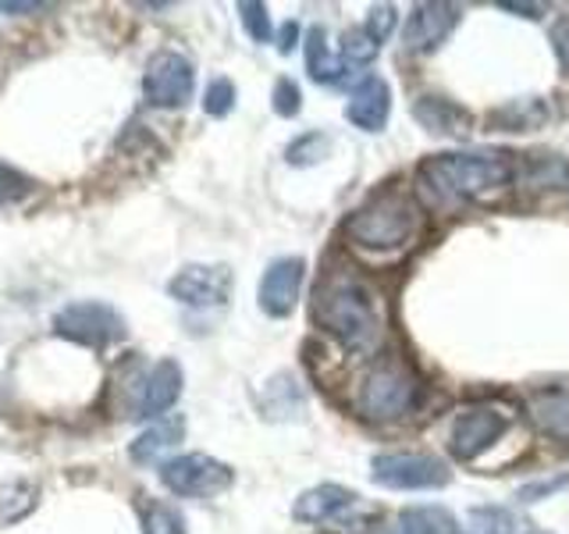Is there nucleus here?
Wrapping results in <instances>:
<instances>
[{
    "label": "nucleus",
    "instance_id": "nucleus-35",
    "mask_svg": "<svg viewBox=\"0 0 569 534\" xmlns=\"http://www.w3.org/2000/svg\"><path fill=\"white\" fill-rule=\"evenodd\" d=\"M296 40H299V26H296V22H284L281 32H278V50H281V53H292Z\"/></svg>",
    "mask_w": 569,
    "mask_h": 534
},
{
    "label": "nucleus",
    "instance_id": "nucleus-23",
    "mask_svg": "<svg viewBox=\"0 0 569 534\" xmlns=\"http://www.w3.org/2000/svg\"><path fill=\"white\" fill-rule=\"evenodd\" d=\"M470 521L480 534H538L530 527V521H523V516L509 506H477L470 513Z\"/></svg>",
    "mask_w": 569,
    "mask_h": 534
},
{
    "label": "nucleus",
    "instance_id": "nucleus-16",
    "mask_svg": "<svg viewBox=\"0 0 569 534\" xmlns=\"http://www.w3.org/2000/svg\"><path fill=\"white\" fill-rule=\"evenodd\" d=\"M527 414L541 435L569 445V388H545L527 399Z\"/></svg>",
    "mask_w": 569,
    "mask_h": 534
},
{
    "label": "nucleus",
    "instance_id": "nucleus-27",
    "mask_svg": "<svg viewBox=\"0 0 569 534\" xmlns=\"http://www.w3.org/2000/svg\"><path fill=\"white\" fill-rule=\"evenodd\" d=\"M239 18H242V29L249 32V40H257V43L271 40V18H267L263 4H257V0H242Z\"/></svg>",
    "mask_w": 569,
    "mask_h": 534
},
{
    "label": "nucleus",
    "instance_id": "nucleus-33",
    "mask_svg": "<svg viewBox=\"0 0 569 534\" xmlns=\"http://www.w3.org/2000/svg\"><path fill=\"white\" fill-rule=\"evenodd\" d=\"M551 50H556L559 68L569 76V14H559L556 22H551Z\"/></svg>",
    "mask_w": 569,
    "mask_h": 534
},
{
    "label": "nucleus",
    "instance_id": "nucleus-28",
    "mask_svg": "<svg viewBox=\"0 0 569 534\" xmlns=\"http://www.w3.org/2000/svg\"><path fill=\"white\" fill-rule=\"evenodd\" d=\"M231 107H236V86H231L228 79H213L203 93V111L210 118H224Z\"/></svg>",
    "mask_w": 569,
    "mask_h": 534
},
{
    "label": "nucleus",
    "instance_id": "nucleus-6",
    "mask_svg": "<svg viewBox=\"0 0 569 534\" xmlns=\"http://www.w3.org/2000/svg\"><path fill=\"white\" fill-rule=\"evenodd\" d=\"M373 485L396 492H423L449 485V467L431 453H381L370 459Z\"/></svg>",
    "mask_w": 569,
    "mask_h": 534
},
{
    "label": "nucleus",
    "instance_id": "nucleus-12",
    "mask_svg": "<svg viewBox=\"0 0 569 534\" xmlns=\"http://www.w3.org/2000/svg\"><path fill=\"white\" fill-rule=\"evenodd\" d=\"M302 275H307L302 257H278L260 278V310L267 317H289L299 303Z\"/></svg>",
    "mask_w": 569,
    "mask_h": 534
},
{
    "label": "nucleus",
    "instance_id": "nucleus-1",
    "mask_svg": "<svg viewBox=\"0 0 569 534\" xmlns=\"http://www.w3.org/2000/svg\"><path fill=\"white\" fill-rule=\"evenodd\" d=\"M417 178L438 204H477L491 200L512 182V160L509 154L491 150L435 154L420 165Z\"/></svg>",
    "mask_w": 569,
    "mask_h": 534
},
{
    "label": "nucleus",
    "instance_id": "nucleus-14",
    "mask_svg": "<svg viewBox=\"0 0 569 534\" xmlns=\"http://www.w3.org/2000/svg\"><path fill=\"white\" fill-rule=\"evenodd\" d=\"M178 396H182V367L174 360H160L139 388L136 417H160L178 403Z\"/></svg>",
    "mask_w": 569,
    "mask_h": 534
},
{
    "label": "nucleus",
    "instance_id": "nucleus-9",
    "mask_svg": "<svg viewBox=\"0 0 569 534\" xmlns=\"http://www.w3.org/2000/svg\"><path fill=\"white\" fill-rule=\"evenodd\" d=\"M168 293L196 310L224 307L231 296V271L224 264H189L168 281Z\"/></svg>",
    "mask_w": 569,
    "mask_h": 534
},
{
    "label": "nucleus",
    "instance_id": "nucleus-2",
    "mask_svg": "<svg viewBox=\"0 0 569 534\" xmlns=\"http://www.w3.org/2000/svg\"><path fill=\"white\" fill-rule=\"evenodd\" d=\"M313 317L320 328L335 335L338 343L352 353H363L378 343V332H381L378 303H373V293L367 285L349 271L328 275L325 285H317Z\"/></svg>",
    "mask_w": 569,
    "mask_h": 534
},
{
    "label": "nucleus",
    "instance_id": "nucleus-4",
    "mask_svg": "<svg viewBox=\"0 0 569 534\" xmlns=\"http://www.w3.org/2000/svg\"><path fill=\"white\" fill-rule=\"evenodd\" d=\"M420 392H423V385L417 378V370L406 364V356L388 353V356H378L360 378V388H356V409H360V417H367V421L388 424V421L413 414L420 403Z\"/></svg>",
    "mask_w": 569,
    "mask_h": 534
},
{
    "label": "nucleus",
    "instance_id": "nucleus-17",
    "mask_svg": "<svg viewBox=\"0 0 569 534\" xmlns=\"http://www.w3.org/2000/svg\"><path fill=\"white\" fill-rule=\"evenodd\" d=\"M186 435V421L182 414H174V417H164V421H157L153 427H147L132 445H129V456L136 463H153L160 459L164 453H171L178 442H182Z\"/></svg>",
    "mask_w": 569,
    "mask_h": 534
},
{
    "label": "nucleus",
    "instance_id": "nucleus-30",
    "mask_svg": "<svg viewBox=\"0 0 569 534\" xmlns=\"http://www.w3.org/2000/svg\"><path fill=\"white\" fill-rule=\"evenodd\" d=\"M562 488H569V471L566 474H551V477H538V481H530V485H520L516 498H520V503H541V498H551Z\"/></svg>",
    "mask_w": 569,
    "mask_h": 534
},
{
    "label": "nucleus",
    "instance_id": "nucleus-25",
    "mask_svg": "<svg viewBox=\"0 0 569 534\" xmlns=\"http://www.w3.org/2000/svg\"><path fill=\"white\" fill-rule=\"evenodd\" d=\"M381 53V43L373 40V36L360 26V29H349L342 36V61L349 65H370L373 58Z\"/></svg>",
    "mask_w": 569,
    "mask_h": 534
},
{
    "label": "nucleus",
    "instance_id": "nucleus-11",
    "mask_svg": "<svg viewBox=\"0 0 569 534\" xmlns=\"http://www.w3.org/2000/svg\"><path fill=\"white\" fill-rule=\"evenodd\" d=\"M462 11L456 4H441V0H431V4H417L406 18L402 29V43L413 53H431L438 50L445 40L452 36V29L459 26Z\"/></svg>",
    "mask_w": 569,
    "mask_h": 534
},
{
    "label": "nucleus",
    "instance_id": "nucleus-21",
    "mask_svg": "<svg viewBox=\"0 0 569 534\" xmlns=\"http://www.w3.org/2000/svg\"><path fill=\"white\" fill-rule=\"evenodd\" d=\"M545 121H548V107L538 97L509 100L488 115V125H495V129H502V132H530V129H541Z\"/></svg>",
    "mask_w": 569,
    "mask_h": 534
},
{
    "label": "nucleus",
    "instance_id": "nucleus-18",
    "mask_svg": "<svg viewBox=\"0 0 569 534\" xmlns=\"http://www.w3.org/2000/svg\"><path fill=\"white\" fill-rule=\"evenodd\" d=\"M452 516L438 506H413L396 513L378 527V534H452Z\"/></svg>",
    "mask_w": 569,
    "mask_h": 534
},
{
    "label": "nucleus",
    "instance_id": "nucleus-13",
    "mask_svg": "<svg viewBox=\"0 0 569 534\" xmlns=\"http://www.w3.org/2000/svg\"><path fill=\"white\" fill-rule=\"evenodd\" d=\"M388 115H391V89L385 79L378 76H367L356 82V89L349 93V103H346V118L356 125V129L363 132H381L388 125Z\"/></svg>",
    "mask_w": 569,
    "mask_h": 534
},
{
    "label": "nucleus",
    "instance_id": "nucleus-26",
    "mask_svg": "<svg viewBox=\"0 0 569 534\" xmlns=\"http://www.w3.org/2000/svg\"><path fill=\"white\" fill-rule=\"evenodd\" d=\"M328 136H320V132H307V136H299L292 147H289V165L296 168H307V165H317L320 157L328 154Z\"/></svg>",
    "mask_w": 569,
    "mask_h": 534
},
{
    "label": "nucleus",
    "instance_id": "nucleus-31",
    "mask_svg": "<svg viewBox=\"0 0 569 534\" xmlns=\"http://www.w3.org/2000/svg\"><path fill=\"white\" fill-rule=\"evenodd\" d=\"M274 111L281 118H296L302 111V93H299V86L292 79H278V86H274Z\"/></svg>",
    "mask_w": 569,
    "mask_h": 534
},
{
    "label": "nucleus",
    "instance_id": "nucleus-24",
    "mask_svg": "<svg viewBox=\"0 0 569 534\" xmlns=\"http://www.w3.org/2000/svg\"><path fill=\"white\" fill-rule=\"evenodd\" d=\"M142 534H186V516L171 503L150 498V503L142 506Z\"/></svg>",
    "mask_w": 569,
    "mask_h": 534
},
{
    "label": "nucleus",
    "instance_id": "nucleus-8",
    "mask_svg": "<svg viewBox=\"0 0 569 534\" xmlns=\"http://www.w3.org/2000/svg\"><path fill=\"white\" fill-rule=\"evenodd\" d=\"M196 71L192 61L178 50H160L150 58L147 76H142V93L150 107H182L192 100Z\"/></svg>",
    "mask_w": 569,
    "mask_h": 534
},
{
    "label": "nucleus",
    "instance_id": "nucleus-15",
    "mask_svg": "<svg viewBox=\"0 0 569 534\" xmlns=\"http://www.w3.org/2000/svg\"><path fill=\"white\" fill-rule=\"evenodd\" d=\"M352 506H356V492L342 485H317L296 498L292 516L299 524H328V521H338V516Z\"/></svg>",
    "mask_w": 569,
    "mask_h": 534
},
{
    "label": "nucleus",
    "instance_id": "nucleus-5",
    "mask_svg": "<svg viewBox=\"0 0 569 534\" xmlns=\"http://www.w3.org/2000/svg\"><path fill=\"white\" fill-rule=\"evenodd\" d=\"M53 335H61L68 343L86 346V349H107L121 343V338L129 335V328H124V317L111 303L76 299V303H68L64 310L53 314Z\"/></svg>",
    "mask_w": 569,
    "mask_h": 534
},
{
    "label": "nucleus",
    "instance_id": "nucleus-3",
    "mask_svg": "<svg viewBox=\"0 0 569 534\" xmlns=\"http://www.w3.org/2000/svg\"><path fill=\"white\" fill-rule=\"evenodd\" d=\"M420 231V207L402 189H385L356 207L346 221V236L360 249H402Z\"/></svg>",
    "mask_w": 569,
    "mask_h": 534
},
{
    "label": "nucleus",
    "instance_id": "nucleus-29",
    "mask_svg": "<svg viewBox=\"0 0 569 534\" xmlns=\"http://www.w3.org/2000/svg\"><path fill=\"white\" fill-rule=\"evenodd\" d=\"M29 192H32V178L0 160V204H18Z\"/></svg>",
    "mask_w": 569,
    "mask_h": 534
},
{
    "label": "nucleus",
    "instance_id": "nucleus-7",
    "mask_svg": "<svg viewBox=\"0 0 569 534\" xmlns=\"http://www.w3.org/2000/svg\"><path fill=\"white\" fill-rule=\"evenodd\" d=\"M160 481H164V488H171L182 498H210V495H221L224 488H231L236 471L207 453H186V456L168 459L164 467H160Z\"/></svg>",
    "mask_w": 569,
    "mask_h": 534
},
{
    "label": "nucleus",
    "instance_id": "nucleus-10",
    "mask_svg": "<svg viewBox=\"0 0 569 534\" xmlns=\"http://www.w3.org/2000/svg\"><path fill=\"white\" fill-rule=\"evenodd\" d=\"M506 427H509V414H502V409H495V406H470V409H462V414L456 417L452 424V456L462 459V463H470L477 459L485 449H491V445L506 435Z\"/></svg>",
    "mask_w": 569,
    "mask_h": 534
},
{
    "label": "nucleus",
    "instance_id": "nucleus-19",
    "mask_svg": "<svg viewBox=\"0 0 569 534\" xmlns=\"http://www.w3.org/2000/svg\"><path fill=\"white\" fill-rule=\"evenodd\" d=\"M413 118L423 125V129L441 132V136L467 132V121H470L462 107H456L452 100H445V97H420L413 103Z\"/></svg>",
    "mask_w": 569,
    "mask_h": 534
},
{
    "label": "nucleus",
    "instance_id": "nucleus-22",
    "mask_svg": "<svg viewBox=\"0 0 569 534\" xmlns=\"http://www.w3.org/2000/svg\"><path fill=\"white\" fill-rule=\"evenodd\" d=\"M307 71H310L313 82H325V86H331V82H338V79L346 76V65L338 61V58H331L328 36H325V29H320V26L307 32Z\"/></svg>",
    "mask_w": 569,
    "mask_h": 534
},
{
    "label": "nucleus",
    "instance_id": "nucleus-32",
    "mask_svg": "<svg viewBox=\"0 0 569 534\" xmlns=\"http://www.w3.org/2000/svg\"><path fill=\"white\" fill-rule=\"evenodd\" d=\"M396 22H399L396 8H391V4H378V8H370V14H367L363 29H367V32H370L378 43H385V40H388V32L396 29Z\"/></svg>",
    "mask_w": 569,
    "mask_h": 534
},
{
    "label": "nucleus",
    "instance_id": "nucleus-34",
    "mask_svg": "<svg viewBox=\"0 0 569 534\" xmlns=\"http://www.w3.org/2000/svg\"><path fill=\"white\" fill-rule=\"evenodd\" d=\"M498 8L512 11V14H523V18H541L545 4H520V0H498Z\"/></svg>",
    "mask_w": 569,
    "mask_h": 534
},
{
    "label": "nucleus",
    "instance_id": "nucleus-36",
    "mask_svg": "<svg viewBox=\"0 0 569 534\" xmlns=\"http://www.w3.org/2000/svg\"><path fill=\"white\" fill-rule=\"evenodd\" d=\"M50 4H0V11H14V14H32V11H47Z\"/></svg>",
    "mask_w": 569,
    "mask_h": 534
},
{
    "label": "nucleus",
    "instance_id": "nucleus-20",
    "mask_svg": "<svg viewBox=\"0 0 569 534\" xmlns=\"http://www.w3.org/2000/svg\"><path fill=\"white\" fill-rule=\"evenodd\" d=\"M260 406L267 417L274 421H289V417H299L302 406H307V396H302L299 382L292 378V374H278V378H271L263 385V396H260Z\"/></svg>",
    "mask_w": 569,
    "mask_h": 534
}]
</instances>
